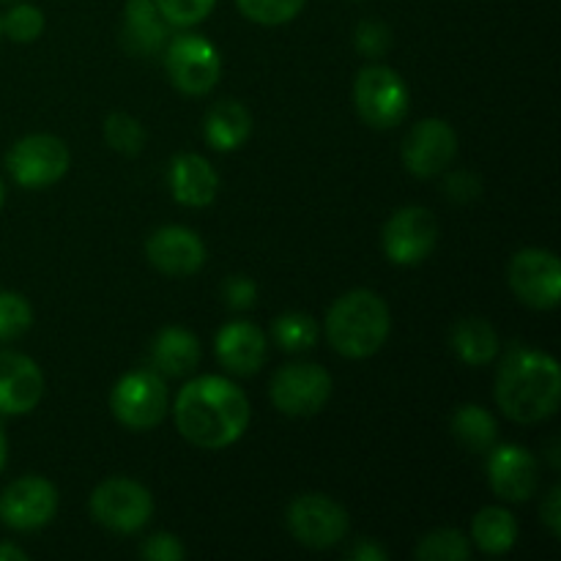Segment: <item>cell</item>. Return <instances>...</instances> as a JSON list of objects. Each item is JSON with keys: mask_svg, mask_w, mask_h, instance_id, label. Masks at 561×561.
<instances>
[{"mask_svg": "<svg viewBox=\"0 0 561 561\" xmlns=\"http://www.w3.org/2000/svg\"><path fill=\"white\" fill-rule=\"evenodd\" d=\"M151 362L159 376L184 378L201 365V343L190 329L168 327L153 340Z\"/></svg>", "mask_w": 561, "mask_h": 561, "instance_id": "21", "label": "cell"}, {"mask_svg": "<svg viewBox=\"0 0 561 561\" xmlns=\"http://www.w3.org/2000/svg\"><path fill=\"white\" fill-rule=\"evenodd\" d=\"M0 3H20V0H0Z\"/></svg>", "mask_w": 561, "mask_h": 561, "instance_id": "42", "label": "cell"}, {"mask_svg": "<svg viewBox=\"0 0 561 561\" xmlns=\"http://www.w3.org/2000/svg\"><path fill=\"white\" fill-rule=\"evenodd\" d=\"M175 427L201 449H225L250 427V400L222 376L192 378L173 405Z\"/></svg>", "mask_w": 561, "mask_h": 561, "instance_id": "1", "label": "cell"}, {"mask_svg": "<svg viewBox=\"0 0 561 561\" xmlns=\"http://www.w3.org/2000/svg\"><path fill=\"white\" fill-rule=\"evenodd\" d=\"M488 485L504 502H529L540 485L535 455L518 444H502L488 453Z\"/></svg>", "mask_w": 561, "mask_h": 561, "instance_id": "15", "label": "cell"}, {"mask_svg": "<svg viewBox=\"0 0 561 561\" xmlns=\"http://www.w3.org/2000/svg\"><path fill=\"white\" fill-rule=\"evenodd\" d=\"M471 553L469 537L458 529H436L416 546L420 561H466Z\"/></svg>", "mask_w": 561, "mask_h": 561, "instance_id": "27", "label": "cell"}, {"mask_svg": "<svg viewBox=\"0 0 561 561\" xmlns=\"http://www.w3.org/2000/svg\"><path fill=\"white\" fill-rule=\"evenodd\" d=\"M203 135H206V142L214 151H236L252 135L250 110L236 102V99H222L206 113Z\"/></svg>", "mask_w": 561, "mask_h": 561, "instance_id": "22", "label": "cell"}, {"mask_svg": "<svg viewBox=\"0 0 561 561\" xmlns=\"http://www.w3.org/2000/svg\"><path fill=\"white\" fill-rule=\"evenodd\" d=\"M348 559H354V561H383V559H389V553H387V548L378 546L376 540H359L348 551Z\"/></svg>", "mask_w": 561, "mask_h": 561, "instance_id": "38", "label": "cell"}, {"mask_svg": "<svg viewBox=\"0 0 561 561\" xmlns=\"http://www.w3.org/2000/svg\"><path fill=\"white\" fill-rule=\"evenodd\" d=\"M272 337L283 351H310L318 340V323L307 312H285L274 321Z\"/></svg>", "mask_w": 561, "mask_h": 561, "instance_id": "26", "label": "cell"}, {"mask_svg": "<svg viewBox=\"0 0 561 561\" xmlns=\"http://www.w3.org/2000/svg\"><path fill=\"white\" fill-rule=\"evenodd\" d=\"M164 69L170 80L186 96H203L222 75L217 47L201 33H179L164 44Z\"/></svg>", "mask_w": 561, "mask_h": 561, "instance_id": "5", "label": "cell"}, {"mask_svg": "<svg viewBox=\"0 0 561 561\" xmlns=\"http://www.w3.org/2000/svg\"><path fill=\"white\" fill-rule=\"evenodd\" d=\"M104 140L115 153L124 157H137L146 146V129L140 121L129 113H110L104 121Z\"/></svg>", "mask_w": 561, "mask_h": 561, "instance_id": "28", "label": "cell"}, {"mask_svg": "<svg viewBox=\"0 0 561 561\" xmlns=\"http://www.w3.org/2000/svg\"><path fill=\"white\" fill-rule=\"evenodd\" d=\"M0 561H27V553L11 542H0Z\"/></svg>", "mask_w": 561, "mask_h": 561, "instance_id": "39", "label": "cell"}, {"mask_svg": "<svg viewBox=\"0 0 561 561\" xmlns=\"http://www.w3.org/2000/svg\"><path fill=\"white\" fill-rule=\"evenodd\" d=\"M542 524L551 529L553 537L561 535V488L557 485L542 502Z\"/></svg>", "mask_w": 561, "mask_h": 561, "instance_id": "37", "label": "cell"}, {"mask_svg": "<svg viewBox=\"0 0 561 561\" xmlns=\"http://www.w3.org/2000/svg\"><path fill=\"white\" fill-rule=\"evenodd\" d=\"M471 540L480 551L502 557L518 540V524L504 507H482L471 520Z\"/></svg>", "mask_w": 561, "mask_h": 561, "instance_id": "24", "label": "cell"}, {"mask_svg": "<svg viewBox=\"0 0 561 561\" xmlns=\"http://www.w3.org/2000/svg\"><path fill=\"white\" fill-rule=\"evenodd\" d=\"M305 3L307 0H236V5H239L247 20L268 27L296 20Z\"/></svg>", "mask_w": 561, "mask_h": 561, "instance_id": "30", "label": "cell"}, {"mask_svg": "<svg viewBox=\"0 0 561 561\" xmlns=\"http://www.w3.org/2000/svg\"><path fill=\"white\" fill-rule=\"evenodd\" d=\"M510 288L535 310H553L561 299V263L551 250L526 247L510 263Z\"/></svg>", "mask_w": 561, "mask_h": 561, "instance_id": "11", "label": "cell"}, {"mask_svg": "<svg viewBox=\"0 0 561 561\" xmlns=\"http://www.w3.org/2000/svg\"><path fill=\"white\" fill-rule=\"evenodd\" d=\"M453 351L471 367H485L499 354V334L485 318H460L449 334Z\"/></svg>", "mask_w": 561, "mask_h": 561, "instance_id": "23", "label": "cell"}, {"mask_svg": "<svg viewBox=\"0 0 561 561\" xmlns=\"http://www.w3.org/2000/svg\"><path fill=\"white\" fill-rule=\"evenodd\" d=\"M288 529L301 546L323 551V548H334L345 540L348 513L334 499L321 496V493H305L290 502Z\"/></svg>", "mask_w": 561, "mask_h": 561, "instance_id": "10", "label": "cell"}, {"mask_svg": "<svg viewBox=\"0 0 561 561\" xmlns=\"http://www.w3.org/2000/svg\"><path fill=\"white\" fill-rule=\"evenodd\" d=\"M354 104L359 118L373 129H392L409 113V88L389 66H365L354 82Z\"/></svg>", "mask_w": 561, "mask_h": 561, "instance_id": "4", "label": "cell"}, {"mask_svg": "<svg viewBox=\"0 0 561 561\" xmlns=\"http://www.w3.org/2000/svg\"><path fill=\"white\" fill-rule=\"evenodd\" d=\"M110 409L129 431H151L168 416V387L157 370H131L113 387Z\"/></svg>", "mask_w": 561, "mask_h": 561, "instance_id": "6", "label": "cell"}, {"mask_svg": "<svg viewBox=\"0 0 561 561\" xmlns=\"http://www.w3.org/2000/svg\"><path fill=\"white\" fill-rule=\"evenodd\" d=\"M170 192L181 206L206 208L211 206L219 190V175L201 153H179L170 162Z\"/></svg>", "mask_w": 561, "mask_h": 561, "instance_id": "19", "label": "cell"}, {"mask_svg": "<svg viewBox=\"0 0 561 561\" xmlns=\"http://www.w3.org/2000/svg\"><path fill=\"white\" fill-rule=\"evenodd\" d=\"M69 148L60 137L27 135L16 140L5 153V168L11 179L25 190H44L58 184L69 170Z\"/></svg>", "mask_w": 561, "mask_h": 561, "instance_id": "9", "label": "cell"}, {"mask_svg": "<svg viewBox=\"0 0 561 561\" xmlns=\"http://www.w3.org/2000/svg\"><path fill=\"white\" fill-rule=\"evenodd\" d=\"M458 153V135L442 118H425L414 124L403 142V164L416 179H433L453 164Z\"/></svg>", "mask_w": 561, "mask_h": 561, "instance_id": "14", "label": "cell"}, {"mask_svg": "<svg viewBox=\"0 0 561 561\" xmlns=\"http://www.w3.org/2000/svg\"><path fill=\"white\" fill-rule=\"evenodd\" d=\"M33 310L25 296L14 290H0V343L16 340L31 329Z\"/></svg>", "mask_w": 561, "mask_h": 561, "instance_id": "31", "label": "cell"}, {"mask_svg": "<svg viewBox=\"0 0 561 561\" xmlns=\"http://www.w3.org/2000/svg\"><path fill=\"white\" fill-rule=\"evenodd\" d=\"M354 42L362 55H367V58H381L392 47V31H389V25H383L378 20H362L356 25Z\"/></svg>", "mask_w": 561, "mask_h": 561, "instance_id": "33", "label": "cell"}, {"mask_svg": "<svg viewBox=\"0 0 561 561\" xmlns=\"http://www.w3.org/2000/svg\"><path fill=\"white\" fill-rule=\"evenodd\" d=\"M217 359L233 376H255L263 367L268 354L266 334L255 327V323L247 321H233L228 327L219 329L217 334Z\"/></svg>", "mask_w": 561, "mask_h": 561, "instance_id": "18", "label": "cell"}, {"mask_svg": "<svg viewBox=\"0 0 561 561\" xmlns=\"http://www.w3.org/2000/svg\"><path fill=\"white\" fill-rule=\"evenodd\" d=\"M170 27H195L214 11L217 0H153Z\"/></svg>", "mask_w": 561, "mask_h": 561, "instance_id": "32", "label": "cell"}, {"mask_svg": "<svg viewBox=\"0 0 561 561\" xmlns=\"http://www.w3.org/2000/svg\"><path fill=\"white\" fill-rule=\"evenodd\" d=\"M184 546L175 535H153L148 537L146 542L140 546V557L151 559V561H181L184 559Z\"/></svg>", "mask_w": 561, "mask_h": 561, "instance_id": "35", "label": "cell"}, {"mask_svg": "<svg viewBox=\"0 0 561 561\" xmlns=\"http://www.w3.org/2000/svg\"><path fill=\"white\" fill-rule=\"evenodd\" d=\"M168 22L153 0H126L121 42L135 55H157L168 44Z\"/></svg>", "mask_w": 561, "mask_h": 561, "instance_id": "20", "label": "cell"}, {"mask_svg": "<svg viewBox=\"0 0 561 561\" xmlns=\"http://www.w3.org/2000/svg\"><path fill=\"white\" fill-rule=\"evenodd\" d=\"M438 241V219L422 206H405L383 225V252L398 266L422 263Z\"/></svg>", "mask_w": 561, "mask_h": 561, "instance_id": "12", "label": "cell"}, {"mask_svg": "<svg viewBox=\"0 0 561 561\" xmlns=\"http://www.w3.org/2000/svg\"><path fill=\"white\" fill-rule=\"evenodd\" d=\"M58 510V491L44 477H20L0 496V520L9 529L33 531L53 520Z\"/></svg>", "mask_w": 561, "mask_h": 561, "instance_id": "13", "label": "cell"}, {"mask_svg": "<svg viewBox=\"0 0 561 561\" xmlns=\"http://www.w3.org/2000/svg\"><path fill=\"white\" fill-rule=\"evenodd\" d=\"M44 376L31 356L20 351H0V414L20 416L38 405Z\"/></svg>", "mask_w": 561, "mask_h": 561, "instance_id": "17", "label": "cell"}, {"mask_svg": "<svg viewBox=\"0 0 561 561\" xmlns=\"http://www.w3.org/2000/svg\"><path fill=\"white\" fill-rule=\"evenodd\" d=\"M3 201H5V190H3V181H0V208H3Z\"/></svg>", "mask_w": 561, "mask_h": 561, "instance_id": "41", "label": "cell"}, {"mask_svg": "<svg viewBox=\"0 0 561 561\" xmlns=\"http://www.w3.org/2000/svg\"><path fill=\"white\" fill-rule=\"evenodd\" d=\"M496 403L504 416L518 425H535L557 414L561 398V370L551 354L513 348L496 376Z\"/></svg>", "mask_w": 561, "mask_h": 561, "instance_id": "2", "label": "cell"}, {"mask_svg": "<svg viewBox=\"0 0 561 561\" xmlns=\"http://www.w3.org/2000/svg\"><path fill=\"white\" fill-rule=\"evenodd\" d=\"M392 316L376 290L356 288L340 296L327 316V340L345 359H367L387 343Z\"/></svg>", "mask_w": 561, "mask_h": 561, "instance_id": "3", "label": "cell"}, {"mask_svg": "<svg viewBox=\"0 0 561 561\" xmlns=\"http://www.w3.org/2000/svg\"><path fill=\"white\" fill-rule=\"evenodd\" d=\"M5 458H9V442H5V431L3 425H0V471H3Z\"/></svg>", "mask_w": 561, "mask_h": 561, "instance_id": "40", "label": "cell"}, {"mask_svg": "<svg viewBox=\"0 0 561 561\" xmlns=\"http://www.w3.org/2000/svg\"><path fill=\"white\" fill-rule=\"evenodd\" d=\"M222 299L230 310H250L257 301V285L244 274H236V277L225 279Z\"/></svg>", "mask_w": 561, "mask_h": 561, "instance_id": "34", "label": "cell"}, {"mask_svg": "<svg viewBox=\"0 0 561 561\" xmlns=\"http://www.w3.org/2000/svg\"><path fill=\"white\" fill-rule=\"evenodd\" d=\"M146 255L157 272L168 277H190L201 272L206 263V244L195 230L168 225V228L153 230L151 239L146 241Z\"/></svg>", "mask_w": 561, "mask_h": 561, "instance_id": "16", "label": "cell"}, {"mask_svg": "<svg viewBox=\"0 0 561 561\" xmlns=\"http://www.w3.org/2000/svg\"><path fill=\"white\" fill-rule=\"evenodd\" d=\"M0 33L11 38V42L31 44L36 42L44 33V14L38 5L31 3H11V9L5 11V16L0 20Z\"/></svg>", "mask_w": 561, "mask_h": 561, "instance_id": "29", "label": "cell"}, {"mask_svg": "<svg viewBox=\"0 0 561 561\" xmlns=\"http://www.w3.org/2000/svg\"><path fill=\"white\" fill-rule=\"evenodd\" d=\"M272 403L285 416H316L332 398V376L312 362H288L272 378Z\"/></svg>", "mask_w": 561, "mask_h": 561, "instance_id": "8", "label": "cell"}, {"mask_svg": "<svg viewBox=\"0 0 561 561\" xmlns=\"http://www.w3.org/2000/svg\"><path fill=\"white\" fill-rule=\"evenodd\" d=\"M453 436L469 453H491L496 447V416L482 405H460L453 416Z\"/></svg>", "mask_w": 561, "mask_h": 561, "instance_id": "25", "label": "cell"}, {"mask_svg": "<svg viewBox=\"0 0 561 561\" xmlns=\"http://www.w3.org/2000/svg\"><path fill=\"white\" fill-rule=\"evenodd\" d=\"M444 190H447L449 201L471 203L474 197H480L482 181L477 179L474 173H469V170H455L453 175H447V184H444Z\"/></svg>", "mask_w": 561, "mask_h": 561, "instance_id": "36", "label": "cell"}, {"mask_svg": "<svg viewBox=\"0 0 561 561\" xmlns=\"http://www.w3.org/2000/svg\"><path fill=\"white\" fill-rule=\"evenodd\" d=\"M91 515L104 529L118 531V535H135V531L146 529V524L151 520L153 499L140 482L113 477L91 493Z\"/></svg>", "mask_w": 561, "mask_h": 561, "instance_id": "7", "label": "cell"}]
</instances>
